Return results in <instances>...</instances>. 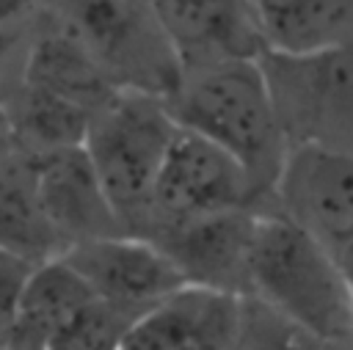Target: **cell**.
I'll use <instances>...</instances> for the list:
<instances>
[{"instance_id": "1", "label": "cell", "mask_w": 353, "mask_h": 350, "mask_svg": "<svg viewBox=\"0 0 353 350\" xmlns=\"http://www.w3.org/2000/svg\"><path fill=\"white\" fill-rule=\"evenodd\" d=\"M165 107L176 127L234 157L256 196L273 190L287 141L256 61H226L182 72V83L165 99Z\"/></svg>"}, {"instance_id": "2", "label": "cell", "mask_w": 353, "mask_h": 350, "mask_svg": "<svg viewBox=\"0 0 353 350\" xmlns=\"http://www.w3.org/2000/svg\"><path fill=\"white\" fill-rule=\"evenodd\" d=\"M248 295L314 342L353 336V300L339 259L284 215H256Z\"/></svg>"}, {"instance_id": "3", "label": "cell", "mask_w": 353, "mask_h": 350, "mask_svg": "<svg viewBox=\"0 0 353 350\" xmlns=\"http://www.w3.org/2000/svg\"><path fill=\"white\" fill-rule=\"evenodd\" d=\"M41 17L72 36L116 91L168 99L182 63L146 0H44Z\"/></svg>"}, {"instance_id": "4", "label": "cell", "mask_w": 353, "mask_h": 350, "mask_svg": "<svg viewBox=\"0 0 353 350\" xmlns=\"http://www.w3.org/2000/svg\"><path fill=\"white\" fill-rule=\"evenodd\" d=\"M176 124L163 99L116 91L88 121L83 149L124 229L143 234L152 212V190Z\"/></svg>"}, {"instance_id": "5", "label": "cell", "mask_w": 353, "mask_h": 350, "mask_svg": "<svg viewBox=\"0 0 353 350\" xmlns=\"http://www.w3.org/2000/svg\"><path fill=\"white\" fill-rule=\"evenodd\" d=\"M256 63L287 146L353 152V39L314 52L265 50Z\"/></svg>"}, {"instance_id": "6", "label": "cell", "mask_w": 353, "mask_h": 350, "mask_svg": "<svg viewBox=\"0 0 353 350\" xmlns=\"http://www.w3.org/2000/svg\"><path fill=\"white\" fill-rule=\"evenodd\" d=\"M254 198L256 190L234 157L207 138L176 127L154 179L149 226L141 237L160 226L248 209Z\"/></svg>"}, {"instance_id": "7", "label": "cell", "mask_w": 353, "mask_h": 350, "mask_svg": "<svg viewBox=\"0 0 353 350\" xmlns=\"http://www.w3.org/2000/svg\"><path fill=\"white\" fill-rule=\"evenodd\" d=\"M273 193L281 215L334 256L353 243V152L317 143L287 146Z\"/></svg>"}, {"instance_id": "8", "label": "cell", "mask_w": 353, "mask_h": 350, "mask_svg": "<svg viewBox=\"0 0 353 350\" xmlns=\"http://www.w3.org/2000/svg\"><path fill=\"white\" fill-rule=\"evenodd\" d=\"M61 259L88 284L94 298L132 314L146 311L185 287L171 259L138 234L85 240L66 248Z\"/></svg>"}, {"instance_id": "9", "label": "cell", "mask_w": 353, "mask_h": 350, "mask_svg": "<svg viewBox=\"0 0 353 350\" xmlns=\"http://www.w3.org/2000/svg\"><path fill=\"white\" fill-rule=\"evenodd\" d=\"M256 215L232 209L204 215L146 234L176 267L185 287H201L229 295H248V248Z\"/></svg>"}, {"instance_id": "10", "label": "cell", "mask_w": 353, "mask_h": 350, "mask_svg": "<svg viewBox=\"0 0 353 350\" xmlns=\"http://www.w3.org/2000/svg\"><path fill=\"white\" fill-rule=\"evenodd\" d=\"M160 30L174 47L182 72L256 61L265 39L256 17V0H146Z\"/></svg>"}, {"instance_id": "11", "label": "cell", "mask_w": 353, "mask_h": 350, "mask_svg": "<svg viewBox=\"0 0 353 350\" xmlns=\"http://www.w3.org/2000/svg\"><path fill=\"white\" fill-rule=\"evenodd\" d=\"M28 160L39 204L63 251L85 240L124 234L83 146L55 149Z\"/></svg>"}, {"instance_id": "12", "label": "cell", "mask_w": 353, "mask_h": 350, "mask_svg": "<svg viewBox=\"0 0 353 350\" xmlns=\"http://www.w3.org/2000/svg\"><path fill=\"white\" fill-rule=\"evenodd\" d=\"M240 317V295L182 287L141 311L121 350H229Z\"/></svg>"}, {"instance_id": "13", "label": "cell", "mask_w": 353, "mask_h": 350, "mask_svg": "<svg viewBox=\"0 0 353 350\" xmlns=\"http://www.w3.org/2000/svg\"><path fill=\"white\" fill-rule=\"evenodd\" d=\"M19 80L69 99L91 116L116 94L83 47L41 14L30 30Z\"/></svg>"}, {"instance_id": "14", "label": "cell", "mask_w": 353, "mask_h": 350, "mask_svg": "<svg viewBox=\"0 0 353 350\" xmlns=\"http://www.w3.org/2000/svg\"><path fill=\"white\" fill-rule=\"evenodd\" d=\"M91 300L94 292L88 284L61 256L36 265L22 289L6 350H44L47 342Z\"/></svg>"}, {"instance_id": "15", "label": "cell", "mask_w": 353, "mask_h": 350, "mask_svg": "<svg viewBox=\"0 0 353 350\" xmlns=\"http://www.w3.org/2000/svg\"><path fill=\"white\" fill-rule=\"evenodd\" d=\"M0 119L8 130L11 146L33 157L55 149L83 146L91 113L69 99L19 80L6 96Z\"/></svg>"}, {"instance_id": "16", "label": "cell", "mask_w": 353, "mask_h": 350, "mask_svg": "<svg viewBox=\"0 0 353 350\" xmlns=\"http://www.w3.org/2000/svg\"><path fill=\"white\" fill-rule=\"evenodd\" d=\"M0 251L33 265L63 254V245L39 204L30 160L14 146L0 160Z\"/></svg>"}, {"instance_id": "17", "label": "cell", "mask_w": 353, "mask_h": 350, "mask_svg": "<svg viewBox=\"0 0 353 350\" xmlns=\"http://www.w3.org/2000/svg\"><path fill=\"white\" fill-rule=\"evenodd\" d=\"M265 50L314 52L353 39V0H256Z\"/></svg>"}, {"instance_id": "18", "label": "cell", "mask_w": 353, "mask_h": 350, "mask_svg": "<svg viewBox=\"0 0 353 350\" xmlns=\"http://www.w3.org/2000/svg\"><path fill=\"white\" fill-rule=\"evenodd\" d=\"M138 314L94 298L74 320H69L44 350H121L124 333Z\"/></svg>"}, {"instance_id": "19", "label": "cell", "mask_w": 353, "mask_h": 350, "mask_svg": "<svg viewBox=\"0 0 353 350\" xmlns=\"http://www.w3.org/2000/svg\"><path fill=\"white\" fill-rule=\"evenodd\" d=\"M320 342H314L309 333L287 322L281 314L268 309L251 295L240 298V317L237 331L229 350H317Z\"/></svg>"}, {"instance_id": "20", "label": "cell", "mask_w": 353, "mask_h": 350, "mask_svg": "<svg viewBox=\"0 0 353 350\" xmlns=\"http://www.w3.org/2000/svg\"><path fill=\"white\" fill-rule=\"evenodd\" d=\"M33 262L14 256L8 251H0V350H6V342L11 336L17 309L22 300V289L33 273Z\"/></svg>"}, {"instance_id": "21", "label": "cell", "mask_w": 353, "mask_h": 350, "mask_svg": "<svg viewBox=\"0 0 353 350\" xmlns=\"http://www.w3.org/2000/svg\"><path fill=\"white\" fill-rule=\"evenodd\" d=\"M30 30H33V28H30ZM30 30L0 28V88H14V85L19 83Z\"/></svg>"}, {"instance_id": "22", "label": "cell", "mask_w": 353, "mask_h": 350, "mask_svg": "<svg viewBox=\"0 0 353 350\" xmlns=\"http://www.w3.org/2000/svg\"><path fill=\"white\" fill-rule=\"evenodd\" d=\"M44 8V0H0V28L30 30Z\"/></svg>"}, {"instance_id": "23", "label": "cell", "mask_w": 353, "mask_h": 350, "mask_svg": "<svg viewBox=\"0 0 353 350\" xmlns=\"http://www.w3.org/2000/svg\"><path fill=\"white\" fill-rule=\"evenodd\" d=\"M339 265H342V273H345V281H347V289H350V300H353V243L336 256Z\"/></svg>"}, {"instance_id": "24", "label": "cell", "mask_w": 353, "mask_h": 350, "mask_svg": "<svg viewBox=\"0 0 353 350\" xmlns=\"http://www.w3.org/2000/svg\"><path fill=\"white\" fill-rule=\"evenodd\" d=\"M8 152H11V138H8V130H6V124H3V119H0V160H3Z\"/></svg>"}]
</instances>
